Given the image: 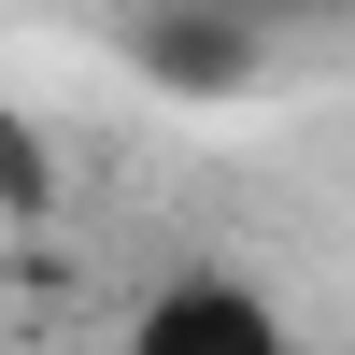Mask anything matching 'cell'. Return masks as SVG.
I'll return each mask as SVG.
<instances>
[{
	"mask_svg": "<svg viewBox=\"0 0 355 355\" xmlns=\"http://www.w3.org/2000/svg\"><path fill=\"white\" fill-rule=\"evenodd\" d=\"M100 355H299V327H284L270 284H242V270H171Z\"/></svg>",
	"mask_w": 355,
	"mask_h": 355,
	"instance_id": "6da1fadb",
	"label": "cell"
}]
</instances>
